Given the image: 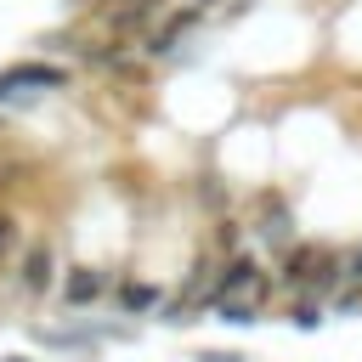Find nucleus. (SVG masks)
<instances>
[{
    "instance_id": "obj_10",
    "label": "nucleus",
    "mask_w": 362,
    "mask_h": 362,
    "mask_svg": "<svg viewBox=\"0 0 362 362\" xmlns=\"http://www.w3.org/2000/svg\"><path fill=\"white\" fill-rule=\"evenodd\" d=\"M11 362H23V356H11Z\"/></svg>"
},
{
    "instance_id": "obj_1",
    "label": "nucleus",
    "mask_w": 362,
    "mask_h": 362,
    "mask_svg": "<svg viewBox=\"0 0 362 362\" xmlns=\"http://www.w3.org/2000/svg\"><path fill=\"white\" fill-rule=\"evenodd\" d=\"M68 85V68H51V62H17L0 74V107H28L40 90H62Z\"/></svg>"
},
{
    "instance_id": "obj_5",
    "label": "nucleus",
    "mask_w": 362,
    "mask_h": 362,
    "mask_svg": "<svg viewBox=\"0 0 362 362\" xmlns=\"http://www.w3.org/2000/svg\"><path fill=\"white\" fill-rule=\"evenodd\" d=\"M96 294H102V272L74 266V272H68V283H62V300H68V305H90Z\"/></svg>"
},
{
    "instance_id": "obj_9",
    "label": "nucleus",
    "mask_w": 362,
    "mask_h": 362,
    "mask_svg": "<svg viewBox=\"0 0 362 362\" xmlns=\"http://www.w3.org/2000/svg\"><path fill=\"white\" fill-rule=\"evenodd\" d=\"M204 362H238V356H232V351H209Z\"/></svg>"
},
{
    "instance_id": "obj_7",
    "label": "nucleus",
    "mask_w": 362,
    "mask_h": 362,
    "mask_svg": "<svg viewBox=\"0 0 362 362\" xmlns=\"http://www.w3.org/2000/svg\"><path fill=\"white\" fill-rule=\"evenodd\" d=\"M124 305L130 311H147V305H158V288H141L136 283V288H124Z\"/></svg>"
},
{
    "instance_id": "obj_2",
    "label": "nucleus",
    "mask_w": 362,
    "mask_h": 362,
    "mask_svg": "<svg viewBox=\"0 0 362 362\" xmlns=\"http://www.w3.org/2000/svg\"><path fill=\"white\" fill-rule=\"evenodd\" d=\"M283 277L300 283V288H322V283L345 277V260H334L322 243H294V249L283 255Z\"/></svg>"
},
{
    "instance_id": "obj_6",
    "label": "nucleus",
    "mask_w": 362,
    "mask_h": 362,
    "mask_svg": "<svg viewBox=\"0 0 362 362\" xmlns=\"http://www.w3.org/2000/svg\"><path fill=\"white\" fill-rule=\"evenodd\" d=\"M17 238H23V226H17L11 215H0V266H11V255H17Z\"/></svg>"
},
{
    "instance_id": "obj_4",
    "label": "nucleus",
    "mask_w": 362,
    "mask_h": 362,
    "mask_svg": "<svg viewBox=\"0 0 362 362\" xmlns=\"http://www.w3.org/2000/svg\"><path fill=\"white\" fill-rule=\"evenodd\" d=\"M45 288H51V249L34 243L23 260V294H45Z\"/></svg>"
},
{
    "instance_id": "obj_3",
    "label": "nucleus",
    "mask_w": 362,
    "mask_h": 362,
    "mask_svg": "<svg viewBox=\"0 0 362 362\" xmlns=\"http://www.w3.org/2000/svg\"><path fill=\"white\" fill-rule=\"evenodd\" d=\"M209 300H215V305H221V300H243V305L260 311V300H266V272H260L255 260H232V266L221 272V283L209 288Z\"/></svg>"
},
{
    "instance_id": "obj_8",
    "label": "nucleus",
    "mask_w": 362,
    "mask_h": 362,
    "mask_svg": "<svg viewBox=\"0 0 362 362\" xmlns=\"http://www.w3.org/2000/svg\"><path fill=\"white\" fill-rule=\"evenodd\" d=\"M288 322H300V328H317V322H322V311H317V305H300Z\"/></svg>"
}]
</instances>
